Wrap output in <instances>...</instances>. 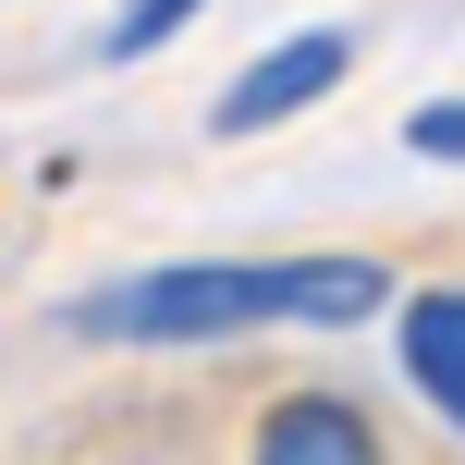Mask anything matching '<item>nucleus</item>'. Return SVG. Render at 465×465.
<instances>
[{
  "mask_svg": "<svg viewBox=\"0 0 465 465\" xmlns=\"http://www.w3.org/2000/svg\"><path fill=\"white\" fill-rule=\"evenodd\" d=\"M392 306L380 257H160L74 294L86 343H221V331H355Z\"/></svg>",
  "mask_w": 465,
  "mask_h": 465,
  "instance_id": "1",
  "label": "nucleus"
},
{
  "mask_svg": "<svg viewBox=\"0 0 465 465\" xmlns=\"http://www.w3.org/2000/svg\"><path fill=\"white\" fill-rule=\"evenodd\" d=\"M343 74H355V37H343V25H306V37H282L270 62H245V74L221 86V135H270V123L319 111Z\"/></svg>",
  "mask_w": 465,
  "mask_h": 465,
  "instance_id": "2",
  "label": "nucleus"
},
{
  "mask_svg": "<svg viewBox=\"0 0 465 465\" xmlns=\"http://www.w3.org/2000/svg\"><path fill=\"white\" fill-rule=\"evenodd\" d=\"M245 465H380V429L355 417L343 392H294L257 417V453Z\"/></svg>",
  "mask_w": 465,
  "mask_h": 465,
  "instance_id": "3",
  "label": "nucleus"
},
{
  "mask_svg": "<svg viewBox=\"0 0 465 465\" xmlns=\"http://www.w3.org/2000/svg\"><path fill=\"white\" fill-rule=\"evenodd\" d=\"M404 380L465 429V294H404Z\"/></svg>",
  "mask_w": 465,
  "mask_h": 465,
  "instance_id": "4",
  "label": "nucleus"
},
{
  "mask_svg": "<svg viewBox=\"0 0 465 465\" xmlns=\"http://www.w3.org/2000/svg\"><path fill=\"white\" fill-rule=\"evenodd\" d=\"M209 13V0H123V25H111V62H147L160 37H184V25Z\"/></svg>",
  "mask_w": 465,
  "mask_h": 465,
  "instance_id": "5",
  "label": "nucleus"
},
{
  "mask_svg": "<svg viewBox=\"0 0 465 465\" xmlns=\"http://www.w3.org/2000/svg\"><path fill=\"white\" fill-rule=\"evenodd\" d=\"M404 147H417V160H453V172H465V98H429V111H404Z\"/></svg>",
  "mask_w": 465,
  "mask_h": 465,
  "instance_id": "6",
  "label": "nucleus"
}]
</instances>
